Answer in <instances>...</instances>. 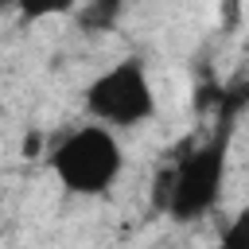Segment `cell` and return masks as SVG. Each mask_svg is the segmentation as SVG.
I'll return each mask as SVG.
<instances>
[{
	"label": "cell",
	"instance_id": "obj_1",
	"mask_svg": "<svg viewBox=\"0 0 249 249\" xmlns=\"http://www.w3.org/2000/svg\"><path fill=\"white\" fill-rule=\"evenodd\" d=\"M230 140H233V113L195 148H187L160 179V210L171 222H202L218 210L230 171Z\"/></svg>",
	"mask_w": 249,
	"mask_h": 249
},
{
	"label": "cell",
	"instance_id": "obj_2",
	"mask_svg": "<svg viewBox=\"0 0 249 249\" xmlns=\"http://www.w3.org/2000/svg\"><path fill=\"white\" fill-rule=\"evenodd\" d=\"M47 167L58 179V187L74 198H105L121 183L128 156L121 144V132L82 121L70 132H62L54 144H47Z\"/></svg>",
	"mask_w": 249,
	"mask_h": 249
},
{
	"label": "cell",
	"instance_id": "obj_3",
	"mask_svg": "<svg viewBox=\"0 0 249 249\" xmlns=\"http://www.w3.org/2000/svg\"><path fill=\"white\" fill-rule=\"evenodd\" d=\"M82 105H86V117L93 124H105L113 132H128V128L148 124L160 113L148 62L136 58V54H124V58L109 62L82 89Z\"/></svg>",
	"mask_w": 249,
	"mask_h": 249
},
{
	"label": "cell",
	"instance_id": "obj_4",
	"mask_svg": "<svg viewBox=\"0 0 249 249\" xmlns=\"http://www.w3.org/2000/svg\"><path fill=\"white\" fill-rule=\"evenodd\" d=\"M214 249H249V202L218 230V245Z\"/></svg>",
	"mask_w": 249,
	"mask_h": 249
}]
</instances>
